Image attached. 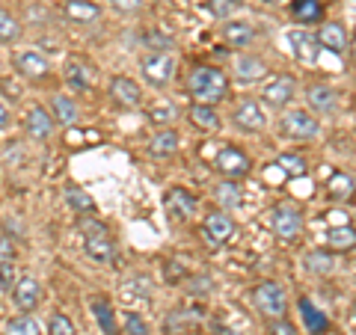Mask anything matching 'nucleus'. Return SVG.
Segmentation results:
<instances>
[{
	"mask_svg": "<svg viewBox=\"0 0 356 335\" xmlns=\"http://www.w3.org/2000/svg\"><path fill=\"white\" fill-rule=\"evenodd\" d=\"M327 240H330V247H332V250H353L356 234H353L350 226H348V229H330Z\"/></svg>",
	"mask_w": 356,
	"mask_h": 335,
	"instance_id": "72a5a7b5",
	"label": "nucleus"
},
{
	"mask_svg": "<svg viewBox=\"0 0 356 335\" xmlns=\"http://www.w3.org/2000/svg\"><path fill=\"white\" fill-rule=\"evenodd\" d=\"M13 65H15V72L24 77V81H44L48 72H51L48 57L39 54V51H18L13 57Z\"/></svg>",
	"mask_w": 356,
	"mask_h": 335,
	"instance_id": "1a4fd4ad",
	"label": "nucleus"
},
{
	"mask_svg": "<svg viewBox=\"0 0 356 335\" xmlns=\"http://www.w3.org/2000/svg\"><path fill=\"white\" fill-rule=\"evenodd\" d=\"M163 205H166V214H170L172 220H178V222H187L196 214V199L181 187H172L170 193H166Z\"/></svg>",
	"mask_w": 356,
	"mask_h": 335,
	"instance_id": "ddd939ff",
	"label": "nucleus"
},
{
	"mask_svg": "<svg viewBox=\"0 0 356 335\" xmlns=\"http://www.w3.org/2000/svg\"><path fill=\"white\" fill-rule=\"evenodd\" d=\"M51 116L54 119H60V125H74L77 122V104L72 101L69 95H54L51 98Z\"/></svg>",
	"mask_w": 356,
	"mask_h": 335,
	"instance_id": "393cba45",
	"label": "nucleus"
},
{
	"mask_svg": "<svg viewBox=\"0 0 356 335\" xmlns=\"http://www.w3.org/2000/svg\"><path fill=\"white\" fill-rule=\"evenodd\" d=\"M140 72H143V77L152 83V86H166L172 81V74H175V57L172 54H166V51H154V54H149L146 60L140 63Z\"/></svg>",
	"mask_w": 356,
	"mask_h": 335,
	"instance_id": "20e7f679",
	"label": "nucleus"
},
{
	"mask_svg": "<svg viewBox=\"0 0 356 335\" xmlns=\"http://www.w3.org/2000/svg\"><path fill=\"white\" fill-rule=\"evenodd\" d=\"M294 95H297V83H294V77H288V74H276L273 81H267L264 83V92H261V101L267 107H273V110H282L294 101Z\"/></svg>",
	"mask_w": 356,
	"mask_h": 335,
	"instance_id": "423d86ee",
	"label": "nucleus"
},
{
	"mask_svg": "<svg viewBox=\"0 0 356 335\" xmlns=\"http://www.w3.org/2000/svg\"><path fill=\"white\" fill-rule=\"evenodd\" d=\"M178 146H181V137H178V131L163 128V131H158V133L152 137L149 152L154 154V158H170V154L178 152Z\"/></svg>",
	"mask_w": 356,
	"mask_h": 335,
	"instance_id": "5701e85b",
	"label": "nucleus"
},
{
	"mask_svg": "<svg viewBox=\"0 0 356 335\" xmlns=\"http://www.w3.org/2000/svg\"><path fill=\"white\" fill-rule=\"evenodd\" d=\"M65 202H69L74 211H81V214H83V211H86V214H92V211H95L92 196L83 193V190H77V187H69V190H65Z\"/></svg>",
	"mask_w": 356,
	"mask_h": 335,
	"instance_id": "473e14b6",
	"label": "nucleus"
},
{
	"mask_svg": "<svg viewBox=\"0 0 356 335\" xmlns=\"http://www.w3.org/2000/svg\"><path fill=\"white\" fill-rule=\"evenodd\" d=\"M232 69H235V74L241 77L243 83H252V81H261V77L267 74V63L259 60V57H252V54H238Z\"/></svg>",
	"mask_w": 356,
	"mask_h": 335,
	"instance_id": "6ab92c4d",
	"label": "nucleus"
},
{
	"mask_svg": "<svg viewBox=\"0 0 356 335\" xmlns=\"http://www.w3.org/2000/svg\"><path fill=\"white\" fill-rule=\"evenodd\" d=\"M92 315L98 318V327H102V332H104V335H119L113 306H110L107 300H92Z\"/></svg>",
	"mask_w": 356,
	"mask_h": 335,
	"instance_id": "cd10ccee",
	"label": "nucleus"
},
{
	"mask_svg": "<svg viewBox=\"0 0 356 335\" xmlns=\"http://www.w3.org/2000/svg\"><path fill=\"white\" fill-rule=\"evenodd\" d=\"M187 92L193 95L196 104L214 107L217 101H222V98H226L229 81H226V74H222L220 69H211V65H199V69H193L191 77H187Z\"/></svg>",
	"mask_w": 356,
	"mask_h": 335,
	"instance_id": "f257e3e1",
	"label": "nucleus"
},
{
	"mask_svg": "<svg viewBox=\"0 0 356 335\" xmlns=\"http://www.w3.org/2000/svg\"><path fill=\"white\" fill-rule=\"evenodd\" d=\"M202 234L211 247H222V243H229L235 238V220L229 217V211H214V214L205 217Z\"/></svg>",
	"mask_w": 356,
	"mask_h": 335,
	"instance_id": "6e6552de",
	"label": "nucleus"
},
{
	"mask_svg": "<svg viewBox=\"0 0 356 335\" xmlns=\"http://www.w3.org/2000/svg\"><path fill=\"white\" fill-rule=\"evenodd\" d=\"M15 255H18V250H15L13 238H9V234H0V261H15Z\"/></svg>",
	"mask_w": 356,
	"mask_h": 335,
	"instance_id": "a19ab883",
	"label": "nucleus"
},
{
	"mask_svg": "<svg viewBox=\"0 0 356 335\" xmlns=\"http://www.w3.org/2000/svg\"><path fill=\"white\" fill-rule=\"evenodd\" d=\"M276 166H280V170H285L288 175H303V172H306V161L297 158V154H282Z\"/></svg>",
	"mask_w": 356,
	"mask_h": 335,
	"instance_id": "58836bf2",
	"label": "nucleus"
},
{
	"mask_svg": "<svg viewBox=\"0 0 356 335\" xmlns=\"http://www.w3.org/2000/svg\"><path fill=\"white\" fill-rule=\"evenodd\" d=\"M149 119L154 125H172L178 119V107L172 101H166V98H158L152 107H149Z\"/></svg>",
	"mask_w": 356,
	"mask_h": 335,
	"instance_id": "7c9ffc66",
	"label": "nucleus"
},
{
	"mask_svg": "<svg viewBox=\"0 0 356 335\" xmlns=\"http://www.w3.org/2000/svg\"><path fill=\"white\" fill-rule=\"evenodd\" d=\"M350 190H353V178L344 175V172H339V175L330 181V196H336V199H348Z\"/></svg>",
	"mask_w": 356,
	"mask_h": 335,
	"instance_id": "4c0bfd02",
	"label": "nucleus"
},
{
	"mask_svg": "<svg viewBox=\"0 0 356 335\" xmlns=\"http://www.w3.org/2000/svg\"><path fill=\"white\" fill-rule=\"evenodd\" d=\"M63 15L69 21H74V24H89V21L102 18V6L92 3V0H65Z\"/></svg>",
	"mask_w": 356,
	"mask_h": 335,
	"instance_id": "f3484780",
	"label": "nucleus"
},
{
	"mask_svg": "<svg viewBox=\"0 0 356 335\" xmlns=\"http://www.w3.org/2000/svg\"><path fill=\"white\" fill-rule=\"evenodd\" d=\"M255 36V30L250 21H226L222 24V39L229 48H250V42Z\"/></svg>",
	"mask_w": 356,
	"mask_h": 335,
	"instance_id": "412c9836",
	"label": "nucleus"
},
{
	"mask_svg": "<svg viewBox=\"0 0 356 335\" xmlns=\"http://www.w3.org/2000/svg\"><path fill=\"white\" fill-rule=\"evenodd\" d=\"M15 282H18L15 261H0V291H13Z\"/></svg>",
	"mask_w": 356,
	"mask_h": 335,
	"instance_id": "e433bc0d",
	"label": "nucleus"
},
{
	"mask_svg": "<svg viewBox=\"0 0 356 335\" xmlns=\"http://www.w3.org/2000/svg\"><path fill=\"white\" fill-rule=\"evenodd\" d=\"M280 128L288 140H312L318 137V119L309 113V110H288V113L280 119Z\"/></svg>",
	"mask_w": 356,
	"mask_h": 335,
	"instance_id": "39448f33",
	"label": "nucleus"
},
{
	"mask_svg": "<svg viewBox=\"0 0 356 335\" xmlns=\"http://www.w3.org/2000/svg\"><path fill=\"white\" fill-rule=\"evenodd\" d=\"M13 297H15V306L21 311H33L39 306V300H42V282L36 276H18V282L13 288Z\"/></svg>",
	"mask_w": 356,
	"mask_h": 335,
	"instance_id": "f8f14e48",
	"label": "nucleus"
},
{
	"mask_svg": "<svg viewBox=\"0 0 356 335\" xmlns=\"http://www.w3.org/2000/svg\"><path fill=\"white\" fill-rule=\"evenodd\" d=\"M321 15H324V6H321V0H294V18H297V24H318Z\"/></svg>",
	"mask_w": 356,
	"mask_h": 335,
	"instance_id": "bb28decb",
	"label": "nucleus"
},
{
	"mask_svg": "<svg viewBox=\"0 0 356 335\" xmlns=\"http://www.w3.org/2000/svg\"><path fill=\"white\" fill-rule=\"evenodd\" d=\"M214 196H217V202L226 208V211L241 205V187L235 184V178H226V181H220L217 190H214Z\"/></svg>",
	"mask_w": 356,
	"mask_h": 335,
	"instance_id": "c756f323",
	"label": "nucleus"
},
{
	"mask_svg": "<svg viewBox=\"0 0 356 335\" xmlns=\"http://www.w3.org/2000/svg\"><path fill=\"white\" fill-rule=\"evenodd\" d=\"M3 335H42V327H39V320L36 318H30L27 311L24 315H18L6 323V332Z\"/></svg>",
	"mask_w": 356,
	"mask_h": 335,
	"instance_id": "2f4dec72",
	"label": "nucleus"
},
{
	"mask_svg": "<svg viewBox=\"0 0 356 335\" xmlns=\"http://www.w3.org/2000/svg\"><path fill=\"white\" fill-rule=\"evenodd\" d=\"M300 315H303V320H306V327H309L312 335H324V332L330 329V320L321 315L315 306H312V300H309V297L300 300Z\"/></svg>",
	"mask_w": 356,
	"mask_h": 335,
	"instance_id": "b1692460",
	"label": "nucleus"
},
{
	"mask_svg": "<svg viewBox=\"0 0 356 335\" xmlns=\"http://www.w3.org/2000/svg\"><path fill=\"white\" fill-rule=\"evenodd\" d=\"M81 229H83V252L89 255L92 261L98 264H107L110 259H113V238H110V231L104 222H98V220H86L81 222Z\"/></svg>",
	"mask_w": 356,
	"mask_h": 335,
	"instance_id": "f03ea898",
	"label": "nucleus"
},
{
	"mask_svg": "<svg viewBox=\"0 0 356 335\" xmlns=\"http://www.w3.org/2000/svg\"><path fill=\"white\" fill-rule=\"evenodd\" d=\"M306 267H309L312 273H330L336 264H332V255L330 252H309L306 255Z\"/></svg>",
	"mask_w": 356,
	"mask_h": 335,
	"instance_id": "f704fd0d",
	"label": "nucleus"
},
{
	"mask_svg": "<svg viewBox=\"0 0 356 335\" xmlns=\"http://www.w3.org/2000/svg\"><path fill=\"white\" fill-rule=\"evenodd\" d=\"M214 166H217V172L220 175H226V178H241V175H247L250 172V158L243 154L241 149H222L220 154H217V161H214Z\"/></svg>",
	"mask_w": 356,
	"mask_h": 335,
	"instance_id": "2eb2a0df",
	"label": "nucleus"
},
{
	"mask_svg": "<svg viewBox=\"0 0 356 335\" xmlns=\"http://www.w3.org/2000/svg\"><path fill=\"white\" fill-rule=\"evenodd\" d=\"M9 122H13V116H9V107L0 101V131H6V128H9Z\"/></svg>",
	"mask_w": 356,
	"mask_h": 335,
	"instance_id": "c03bdc74",
	"label": "nucleus"
},
{
	"mask_svg": "<svg viewBox=\"0 0 356 335\" xmlns=\"http://www.w3.org/2000/svg\"><path fill=\"white\" fill-rule=\"evenodd\" d=\"M110 95H113V101L119 107H140L143 104V86L125 74H116L113 81H110Z\"/></svg>",
	"mask_w": 356,
	"mask_h": 335,
	"instance_id": "9b49d317",
	"label": "nucleus"
},
{
	"mask_svg": "<svg viewBox=\"0 0 356 335\" xmlns=\"http://www.w3.org/2000/svg\"><path fill=\"white\" fill-rule=\"evenodd\" d=\"M288 42H291V48H294V57H297L300 63L312 65V63L318 60V51H321V44H318V39L312 36V33H306V30H291V33H288Z\"/></svg>",
	"mask_w": 356,
	"mask_h": 335,
	"instance_id": "dca6fc26",
	"label": "nucleus"
},
{
	"mask_svg": "<svg viewBox=\"0 0 356 335\" xmlns=\"http://www.w3.org/2000/svg\"><path fill=\"white\" fill-rule=\"evenodd\" d=\"M110 3H113V9H119V13H125V15L140 13L143 9V0H110Z\"/></svg>",
	"mask_w": 356,
	"mask_h": 335,
	"instance_id": "37998d69",
	"label": "nucleus"
},
{
	"mask_svg": "<svg viewBox=\"0 0 356 335\" xmlns=\"http://www.w3.org/2000/svg\"><path fill=\"white\" fill-rule=\"evenodd\" d=\"M232 119H235V125L243 131V133H259L267 128V116L259 101H252V98H243V101L235 107V113H232Z\"/></svg>",
	"mask_w": 356,
	"mask_h": 335,
	"instance_id": "9d476101",
	"label": "nucleus"
},
{
	"mask_svg": "<svg viewBox=\"0 0 356 335\" xmlns=\"http://www.w3.org/2000/svg\"><path fill=\"white\" fill-rule=\"evenodd\" d=\"M21 36H24L21 21L13 13L0 9V44H15V42H21Z\"/></svg>",
	"mask_w": 356,
	"mask_h": 335,
	"instance_id": "a878e982",
	"label": "nucleus"
},
{
	"mask_svg": "<svg viewBox=\"0 0 356 335\" xmlns=\"http://www.w3.org/2000/svg\"><path fill=\"white\" fill-rule=\"evenodd\" d=\"M315 39H318V44H324V48L332 51V54H344L348 51V44H350L348 30H344V24H339V21L324 24L321 27V36H315Z\"/></svg>",
	"mask_w": 356,
	"mask_h": 335,
	"instance_id": "a211bd4d",
	"label": "nucleus"
},
{
	"mask_svg": "<svg viewBox=\"0 0 356 335\" xmlns=\"http://www.w3.org/2000/svg\"><path fill=\"white\" fill-rule=\"evenodd\" d=\"M273 231L280 234L282 240H294L300 231H303V211L297 205H276L273 208Z\"/></svg>",
	"mask_w": 356,
	"mask_h": 335,
	"instance_id": "0eeeda50",
	"label": "nucleus"
},
{
	"mask_svg": "<svg viewBox=\"0 0 356 335\" xmlns=\"http://www.w3.org/2000/svg\"><path fill=\"white\" fill-rule=\"evenodd\" d=\"M24 131H27V137L30 140H36V142H44L54 133V116L48 113L44 107H30L27 110V116H24Z\"/></svg>",
	"mask_w": 356,
	"mask_h": 335,
	"instance_id": "4468645a",
	"label": "nucleus"
},
{
	"mask_svg": "<svg viewBox=\"0 0 356 335\" xmlns=\"http://www.w3.org/2000/svg\"><path fill=\"white\" fill-rule=\"evenodd\" d=\"M48 335H77V329H74V323H72L69 315H51Z\"/></svg>",
	"mask_w": 356,
	"mask_h": 335,
	"instance_id": "c9c22d12",
	"label": "nucleus"
},
{
	"mask_svg": "<svg viewBox=\"0 0 356 335\" xmlns=\"http://www.w3.org/2000/svg\"><path fill=\"white\" fill-rule=\"evenodd\" d=\"M270 3H285V0H270Z\"/></svg>",
	"mask_w": 356,
	"mask_h": 335,
	"instance_id": "a18cd8bd",
	"label": "nucleus"
},
{
	"mask_svg": "<svg viewBox=\"0 0 356 335\" xmlns=\"http://www.w3.org/2000/svg\"><path fill=\"white\" fill-rule=\"evenodd\" d=\"M65 81H69L74 89H92L95 86V72L89 69L83 60L72 57L69 63H65Z\"/></svg>",
	"mask_w": 356,
	"mask_h": 335,
	"instance_id": "4be33fe9",
	"label": "nucleus"
},
{
	"mask_svg": "<svg viewBox=\"0 0 356 335\" xmlns=\"http://www.w3.org/2000/svg\"><path fill=\"white\" fill-rule=\"evenodd\" d=\"M267 332H270V335H300L294 323H288V320H282V318H276V320L270 323V329H267Z\"/></svg>",
	"mask_w": 356,
	"mask_h": 335,
	"instance_id": "79ce46f5",
	"label": "nucleus"
},
{
	"mask_svg": "<svg viewBox=\"0 0 356 335\" xmlns=\"http://www.w3.org/2000/svg\"><path fill=\"white\" fill-rule=\"evenodd\" d=\"M191 122H193L196 128H202V131H217V128H220L217 110L208 107V104H193V107H191Z\"/></svg>",
	"mask_w": 356,
	"mask_h": 335,
	"instance_id": "c85d7f7f",
	"label": "nucleus"
},
{
	"mask_svg": "<svg viewBox=\"0 0 356 335\" xmlns=\"http://www.w3.org/2000/svg\"><path fill=\"white\" fill-rule=\"evenodd\" d=\"M125 332L128 335H152L149 332V323L143 320L137 311H128V315H125Z\"/></svg>",
	"mask_w": 356,
	"mask_h": 335,
	"instance_id": "ea45409f",
	"label": "nucleus"
},
{
	"mask_svg": "<svg viewBox=\"0 0 356 335\" xmlns=\"http://www.w3.org/2000/svg\"><path fill=\"white\" fill-rule=\"evenodd\" d=\"M306 101L315 113H332L339 107V92L332 86H309Z\"/></svg>",
	"mask_w": 356,
	"mask_h": 335,
	"instance_id": "aec40b11",
	"label": "nucleus"
},
{
	"mask_svg": "<svg viewBox=\"0 0 356 335\" xmlns=\"http://www.w3.org/2000/svg\"><path fill=\"white\" fill-rule=\"evenodd\" d=\"M252 303H255V309H259L261 315H267V318H282L285 311H288L285 291H282V285H276V282H261V285H255Z\"/></svg>",
	"mask_w": 356,
	"mask_h": 335,
	"instance_id": "7ed1b4c3",
	"label": "nucleus"
}]
</instances>
